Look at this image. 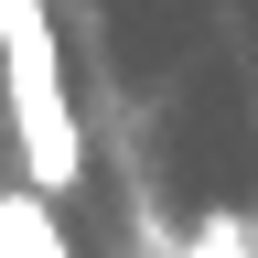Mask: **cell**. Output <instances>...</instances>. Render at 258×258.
I'll use <instances>...</instances> for the list:
<instances>
[{
    "instance_id": "1",
    "label": "cell",
    "mask_w": 258,
    "mask_h": 258,
    "mask_svg": "<svg viewBox=\"0 0 258 258\" xmlns=\"http://www.w3.org/2000/svg\"><path fill=\"white\" fill-rule=\"evenodd\" d=\"M0 76H11V140H22L32 194H76L86 140H76V108H64V54H54L43 0H0Z\"/></svg>"
},
{
    "instance_id": "2",
    "label": "cell",
    "mask_w": 258,
    "mask_h": 258,
    "mask_svg": "<svg viewBox=\"0 0 258 258\" xmlns=\"http://www.w3.org/2000/svg\"><path fill=\"white\" fill-rule=\"evenodd\" d=\"M0 258H76L64 247V226H54V194H0Z\"/></svg>"
},
{
    "instance_id": "3",
    "label": "cell",
    "mask_w": 258,
    "mask_h": 258,
    "mask_svg": "<svg viewBox=\"0 0 258 258\" xmlns=\"http://www.w3.org/2000/svg\"><path fill=\"white\" fill-rule=\"evenodd\" d=\"M172 258H258V215H237V205H215L194 237L172 247Z\"/></svg>"
},
{
    "instance_id": "4",
    "label": "cell",
    "mask_w": 258,
    "mask_h": 258,
    "mask_svg": "<svg viewBox=\"0 0 258 258\" xmlns=\"http://www.w3.org/2000/svg\"><path fill=\"white\" fill-rule=\"evenodd\" d=\"M247 215H258V205H247Z\"/></svg>"
}]
</instances>
